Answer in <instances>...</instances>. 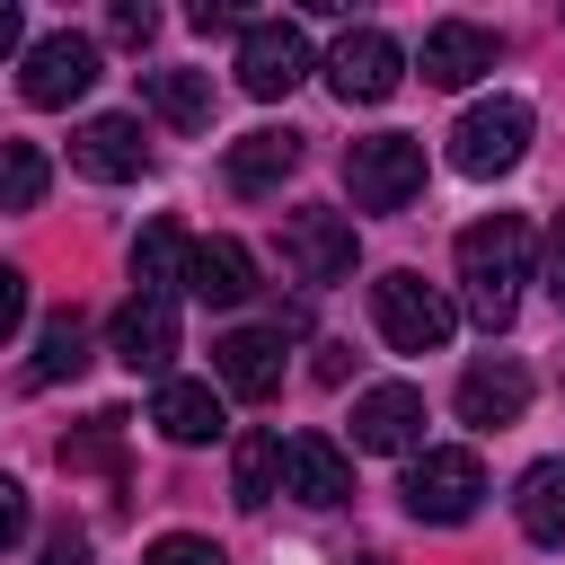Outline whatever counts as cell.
<instances>
[{
  "instance_id": "cell-1",
  "label": "cell",
  "mask_w": 565,
  "mask_h": 565,
  "mask_svg": "<svg viewBox=\"0 0 565 565\" xmlns=\"http://www.w3.org/2000/svg\"><path fill=\"white\" fill-rule=\"evenodd\" d=\"M459 282H468L477 327H512L521 282H530V221L521 212H494V221L459 230Z\"/></svg>"
},
{
  "instance_id": "cell-2",
  "label": "cell",
  "mask_w": 565,
  "mask_h": 565,
  "mask_svg": "<svg viewBox=\"0 0 565 565\" xmlns=\"http://www.w3.org/2000/svg\"><path fill=\"white\" fill-rule=\"evenodd\" d=\"M371 318H380V335H388L397 353H441L450 327H459V309L441 300V282H424V274H406V265L371 282Z\"/></svg>"
},
{
  "instance_id": "cell-3",
  "label": "cell",
  "mask_w": 565,
  "mask_h": 565,
  "mask_svg": "<svg viewBox=\"0 0 565 565\" xmlns=\"http://www.w3.org/2000/svg\"><path fill=\"white\" fill-rule=\"evenodd\" d=\"M397 494H406V512H415V521L459 530V521L486 503V468H477V450H415Z\"/></svg>"
},
{
  "instance_id": "cell-4",
  "label": "cell",
  "mask_w": 565,
  "mask_h": 565,
  "mask_svg": "<svg viewBox=\"0 0 565 565\" xmlns=\"http://www.w3.org/2000/svg\"><path fill=\"white\" fill-rule=\"evenodd\" d=\"M521 150H530V106L521 97H486L450 124V168L459 177H503V168H521Z\"/></svg>"
},
{
  "instance_id": "cell-5",
  "label": "cell",
  "mask_w": 565,
  "mask_h": 565,
  "mask_svg": "<svg viewBox=\"0 0 565 565\" xmlns=\"http://www.w3.org/2000/svg\"><path fill=\"white\" fill-rule=\"evenodd\" d=\"M344 185H353L362 212L415 203V185H424V141H415V132H371V141H353V150H344Z\"/></svg>"
},
{
  "instance_id": "cell-6",
  "label": "cell",
  "mask_w": 565,
  "mask_h": 565,
  "mask_svg": "<svg viewBox=\"0 0 565 565\" xmlns=\"http://www.w3.org/2000/svg\"><path fill=\"white\" fill-rule=\"evenodd\" d=\"M397 79H406L397 35H380V26H344V35H335V53H327V88H335L344 106H380V97H397Z\"/></svg>"
},
{
  "instance_id": "cell-7",
  "label": "cell",
  "mask_w": 565,
  "mask_h": 565,
  "mask_svg": "<svg viewBox=\"0 0 565 565\" xmlns=\"http://www.w3.org/2000/svg\"><path fill=\"white\" fill-rule=\"evenodd\" d=\"M309 79V35H300V18H256L247 35H238V88L247 97H291Z\"/></svg>"
},
{
  "instance_id": "cell-8",
  "label": "cell",
  "mask_w": 565,
  "mask_h": 565,
  "mask_svg": "<svg viewBox=\"0 0 565 565\" xmlns=\"http://www.w3.org/2000/svg\"><path fill=\"white\" fill-rule=\"evenodd\" d=\"M88 79H97V44H88V35L53 26V35L26 44V71H18L26 106H71V97H88Z\"/></svg>"
},
{
  "instance_id": "cell-9",
  "label": "cell",
  "mask_w": 565,
  "mask_h": 565,
  "mask_svg": "<svg viewBox=\"0 0 565 565\" xmlns=\"http://www.w3.org/2000/svg\"><path fill=\"white\" fill-rule=\"evenodd\" d=\"M282 256H291V274L309 282V291H327V282H344L353 274V221L344 212H291L282 221Z\"/></svg>"
},
{
  "instance_id": "cell-10",
  "label": "cell",
  "mask_w": 565,
  "mask_h": 565,
  "mask_svg": "<svg viewBox=\"0 0 565 565\" xmlns=\"http://www.w3.org/2000/svg\"><path fill=\"white\" fill-rule=\"evenodd\" d=\"M353 441H362V450H388V459H406V450L424 441V388H406V380H380V388H362V397H353Z\"/></svg>"
},
{
  "instance_id": "cell-11",
  "label": "cell",
  "mask_w": 565,
  "mask_h": 565,
  "mask_svg": "<svg viewBox=\"0 0 565 565\" xmlns=\"http://www.w3.org/2000/svg\"><path fill=\"white\" fill-rule=\"evenodd\" d=\"M177 353V291H132L115 309V362L124 371H168Z\"/></svg>"
},
{
  "instance_id": "cell-12",
  "label": "cell",
  "mask_w": 565,
  "mask_h": 565,
  "mask_svg": "<svg viewBox=\"0 0 565 565\" xmlns=\"http://www.w3.org/2000/svg\"><path fill=\"white\" fill-rule=\"evenodd\" d=\"M71 159H79V177L124 185V177H141V168H150V141H141V124H132V115H88V124L71 132Z\"/></svg>"
},
{
  "instance_id": "cell-13",
  "label": "cell",
  "mask_w": 565,
  "mask_h": 565,
  "mask_svg": "<svg viewBox=\"0 0 565 565\" xmlns=\"http://www.w3.org/2000/svg\"><path fill=\"white\" fill-rule=\"evenodd\" d=\"M212 380H221L230 397L265 406V397L282 388V335H265V327H238V335H221V344H212Z\"/></svg>"
},
{
  "instance_id": "cell-14",
  "label": "cell",
  "mask_w": 565,
  "mask_h": 565,
  "mask_svg": "<svg viewBox=\"0 0 565 565\" xmlns=\"http://www.w3.org/2000/svg\"><path fill=\"white\" fill-rule=\"evenodd\" d=\"M282 486H291L300 503L335 512V503H353V459H344L327 433H291V441H282Z\"/></svg>"
},
{
  "instance_id": "cell-15",
  "label": "cell",
  "mask_w": 565,
  "mask_h": 565,
  "mask_svg": "<svg viewBox=\"0 0 565 565\" xmlns=\"http://www.w3.org/2000/svg\"><path fill=\"white\" fill-rule=\"evenodd\" d=\"M521 406H530V371L521 362H468L459 371V415L477 424V433H503V424H521Z\"/></svg>"
},
{
  "instance_id": "cell-16",
  "label": "cell",
  "mask_w": 565,
  "mask_h": 565,
  "mask_svg": "<svg viewBox=\"0 0 565 565\" xmlns=\"http://www.w3.org/2000/svg\"><path fill=\"white\" fill-rule=\"evenodd\" d=\"M477 71H494V26H468V18L424 26V79L433 88H468Z\"/></svg>"
},
{
  "instance_id": "cell-17",
  "label": "cell",
  "mask_w": 565,
  "mask_h": 565,
  "mask_svg": "<svg viewBox=\"0 0 565 565\" xmlns=\"http://www.w3.org/2000/svg\"><path fill=\"white\" fill-rule=\"evenodd\" d=\"M150 424H159L177 450H194V441H212V433L230 424V406H221V388H212V380H159Z\"/></svg>"
},
{
  "instance_id": "cell-18",
  "label": "cell",
  "mask_w": 565,
  "mask_h": 565,
  "mask_svg": "<svg viewBox=\"0 0 565 565\" xmlns=\"http://www.w3.org/2000/svg\"><path fill=\"white\" fill-rule=\"evenodd\" d=\"M185 291L212 300V309H238V300L256 291V256H247L238 238H194V256H185Z\"/></svg>"
},
{
  "instance_id": "cell-19",
  "label": "cell",
  "mask_w": 565,
  "mask_h": 565,
  "mask_svg": "<svg viewBox=\"0 0 565 565\" xmlns=\"http://www.w3.org/2000/svg\"><path fill=\"white\" fill-rule=\"evenodd\" d=\"M291 168H300V132H282V124L230 141V194H274Z\"/></svg>"
},
{
  "instance_id": "cell-20",
  "label": "cell",
  "mask_w": 565,
  "mask_h": 565,
  "mask_svg": "<svg viewBox=\"0 0 565 565\" xmlns=\"http://www.w3.org/2000/svg\"><path fill=\"white\" fill-rule=\"evenodd\" d=\"M512 512H521V530H530L539 547H565V459H530Z\"/></svg>"
},
{
  "instance_id": "cell-21",
  "label": "cell",
  "mask_w": 565,
  "mask_h": 565,
  "mask_svg": "<svg viewBox=\"0 0 565 565\" xmlns=\"http://www.w3.org/2000/svg\"><path fill=\"white\" fill-rule=\"evenodd\" d=\"M274 486H282V433H238V450H230V494H238V512H265Z\"/></svg>"
},
{
  "instance_id": "cell-22",
  "label": "cell",
  "mask_w": 565,
  "mask_h": 565,
  "mask_svg": "<svg viewBox=\"0 0 565 565\" xmlns=\"http://www.w3.org/2000/svg\"><path fill=\"white\" fill-rule=\"evenodd\" d=\"M141 97H150L177 132H203V124H212V71H141Z\"/></svg>"
},
{
  "instance_id": "cell-23",
  "label": "cell",
  "mask_w": 565,
  "mask_h": 565,
  "mask_svg": "<svg viewBox=\"0 0 565 565\" xmlns=\"http://www.w3.org/2000/svg\"><path fill=\"white\" fill-rule=\"evenodd\" d=\"M185 256H194V238H185L177 221H150L141 247H132V282H141V291H177V282H185Z\"/></svg>"
},
{
  "instance_id": "cell-24",
  "label": "cell",
  "mask_w": 565,
  "mask_h": 565,
  "mask_svg": "<svg viewBox=\"0 0 565 565\" xmlns=\"http://www.w3.org/2000/svg\"><path fill=\"white\" fill-rule=\"evenodd\" d=\"M88 371V327L62 309V318H44V335H35V362H26V380L35 388H53V380H79Z\"/></svg>"
},
{
  "instance_id": "cell-25",
  "label": "cell",
  "mask_w": 565,
  "mask_h": 565,
  "mask_svg": "<svg viewBox=\"0 0 565 565\" xmlns=\"http://www.w3.org/2000/svg\"><path fill=\"white\" fill-rule=\"evenodd\" d=\"M44 185H53L44 150H35V141H0V212H35Z\"/></svg>"
},
{
  "instance_id": "cell-26",
  "label": "cell",
  "mask_w": 565,
  "mask_h": 565,
  "mask_svg": "<svg viewBox=\"0 0 565 565\" xmlns=\"http://www.w3.org/2000/svg\"><path fill=\"white\" fill-rule=\"evenodd\" d=\"M141 565H230L212 539H194V530H168V539H150L141 547Z\"/></svg>"
},
{
  "instance_id": "cell-27",
  "label": "cell",
  "mask_w": 565,
  "mask_h": 565,
  "mask_svg": "<svg viewBox=\"0 0 565 565\" xmlns=\"http://www.w3.org/2000/svg\"><path fill=\"white\" fill-rule=\"evenodd\" d=\"M115 424L124 415H97L79 441H62V468H115Z\"/></svg>"
},
{
  "instance_id": "cell-28",
  "label": "cell",
  "mask_w": 565,
  "mask_h": 565,
  "mask_svg": "<svg viewBox=\"0 0 565 565\" xmlns=\"http://www.w3.org/2000/svg\"><path fill=\"white\" fill-rule=\"evenodd\" d=\"M150 26H159V18H150L141 0H115V9H106V35H115V44H150Z\"/></svg>"
},
{
  "instance_id": "cell-29",
  "label": "cell",
  "mask_w": 565,
  "mask_h": 565,
  "mask_svg": "<svg viewBox=\"0 0 565 565\" xmlns=\"http://www.w3.org/2000/svg\"><path fill=\"white\" fill-rule=\"evenodd\" d=\"M18 539H26V486H18V477H0V556H9Z\"/></svg>"
},
{
  "instance_id": "cell-30",
  "label": "cell",
  "mask_w": 565,
  "mask_h": 565,
  "mask_svg": "<svg viewBox=\"0 0 565 565\" xmlns=\"http://www.w3.org/2000/svg\"><path fill=\"white\" fill-rule=\"evenodd\" d=\"M18 318H26V274H18V265H0V344L18 335Z\"/></svg>"
},
{
  "instance_id": "cell-31",
  "label": "cell",
  "mask_w": 565,
  "mask_h": 565,
  "mask_svg": "<svg viewBox=\"0 0 565 565\" xmlns=\"http://www.w3.org/2000/svg\"><path fill=\"white\" fill-rule=\"evenodd\" d=\"M44 565H88V530H71V521H62V530L44 539Z\"/></svg>"
},
{
  "instance_id": "cell-32",
  "label": "cell",
  "mask_w": 565,
  "mask_h": 565,
  "mask_svg": "<svg viewBox=\"0 0 565 565\" xmlns=\"http://www.w3.org/2000/svg\"><path fill=\"white\" fill-rule=\"evenodd\" d=\"M221 26H238V9L230 0H194V35H221Z\"/></svg>"
},
{
  "instance_id": "cell-33",
  "label": "cell",
  "mask_w": 565,
  "mask_h": 565,
  "mask_svg": "<svg viewBox=\"0 0 565 565\" xmlns=\"http://www.w3.org/2000/svg\"><path fill=\"white\" fill-rule=\"evenodd\" d=\"M547 291L565 300V212H556V230H547Z\"/></svg>"
},
{
  "instance_id": "cell-34",
  "label": "cell",
  "mask_w": 565,
  "mask_h": 565,
  "mask_svg": "<svg viewBox=\"0 0 565 565\" xmlns=\"http://www.w3.org/2000/svg\"><path fill=\"white\" fill-rule=\"evenodd\" d=\"M18 35H26V18H18V0H0V62L18 53Z\"/></svg>"
}]
</instances>
